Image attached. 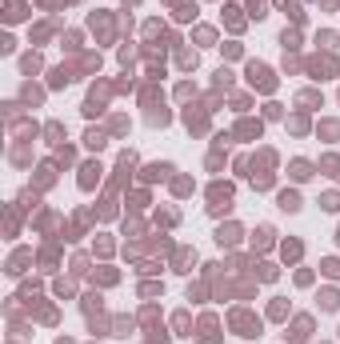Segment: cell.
I'll use <instances>...</instances> for the list:
<instances>
[{
  "label": "cell",
  "instance_id": "7",
  "mask_svg": "<svg viewBox=\"0 0 340 344\" xmlns=\"http://www.w3.org/2000/svg\"><path fill=\"white\" fill-rule=\"evenodd\" d=\"M84 140H88V148H104V136H100V132H88Z\"/></svg>",
  "mask_w": 340,
  "mask_h": 344
},
{
  "label": "cell",
  "instance_id": "8",
  "mask_svg": "<svg viewBox=\"0 0 340 344\" xmlns=\"http://www.w3.org/2000/svg\"><path fill=\"white\" fill-rule=\"evenodd\" d=\"M324 272H328V276H340V264L336 260H324Z\"/></svg>",
  "mask_w": 340,
  "mask_h": 344
},
{
  "label": "cell",
  "instance_id": "2",
  "mask_svg": "<svg viewBox=\"0 0 340 344\" xmlns=\"http://www.w3.org/2000/svg\"><path fill=\"white\" fill-rule=\"evenodd\" d=\"M280 208L284 212H300V196L296 192H280Z\"/></svg>",
  "mask_w": 340,
  "mask_h": 344
},
{
  "label": "cell",
  "instance_id": "5",
  "mask_svg": "<svg viewBox=\"0 0 340 344\" xmlns=\"http://www.w3.org/2000/svg\"><path fill=\"white\" fill-rule=\"evenodd\" d=\"M320 304H324V308L332 312V308H336V304H340V296H336V292H324V296H320Z\"/></svg>",
  "mask_w": 340,
  "mask_h": 344
},
{
  "label": "cell",
  "instance_id": "1",
  "mask_svg": "<svg viewBox=\"0 0 340 344\" xmlns=\"http://www.w3.org/2000/svg\"><path fill=\"white\" fill-rule=\"evenodd\" d=\"M248 80H252V88H264V92H272V84H276L264 64H248Z\"/></svg>",
  "mask_w": 340,
  "mask_h": 344
},
{
  "label": "cell",
  "instance_id": "6",
  "mask_svg": "<svg viewBox=\"0 0 340 344\" xmlns=\"http://www.w3.org/2000/svg\"><path fill=\"white\" fill-rule=\"evenodd\" d=\"M216 240H220V244H232V240H236V228H220V232H216Z\"/></svg>",
  "mask_w": 340,
  "mask_h": 344
},
{
  "label": "cell",
  "instance_id": "3",
  "mask_svg": "<svg viewBox=\"0 0 340 344\" xmlns=\"http://www.w3.org/2000/svg\"><path fill=\"white\" fill-rule=\"evenodd\" d=\"M312 168H308V160H292V180H308Z\"/></svg>",
  "mask_w": 340,
  "mask_h": 344
},
{
  "label": "cell",
  "instance_id": "9",
  "mask_svg": "<svg viewBox=\"0 0 340 344\" xmlns=\"http://www.w3.org/2000/svg\"><path fill=\"white\" fill-rule=\"evenodd\" d=\"M336 240H340V232H336Z\"/></svg>",
  "mask_w": 340,
  "mask_h": 344
},
{
  "label": "cell",
  "instance_id": "4",
  "mask_svg": "<svg viewBox=\"0 0 340 344\" xmlns=\"http://www.w3.org/2000/svg\"><path fill=\"white\" fill-rule=\"evenodd\" d=\"M320 208H324V212H340V192H328V196L320 200Z\"/></svg>",
  "mask_w": 340,
  "mask_h": 344
}]
</instances>
